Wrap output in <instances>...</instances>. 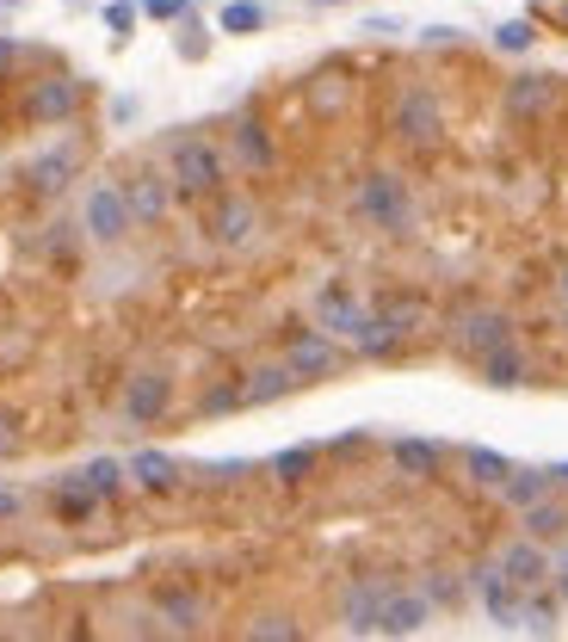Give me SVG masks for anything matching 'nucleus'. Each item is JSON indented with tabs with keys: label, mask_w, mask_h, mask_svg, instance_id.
<instances>
[{
	"label": "nucleus",
	"mask_w": 568,
	"mask_h": 642,
	"mask_svg": "<svg viewBox=\"0 0 568 642\" xmlns=\"http://www.w3.org/2000/svg\"><path fill=\"white\" fill-rule=\"evenodd\" d=\"M494 44H501L507 57H519V50H531V44H538V32H531V20H507L501 32H494Z\"/></svg>",
	"instance_id": "obj_36"
},
{
	"label": "nucleus",
	"mask_w": 568,
	"mask_h": 642,
	"mask_svg": "<svg viewBox=\"0 0 568 642\" xmlns=\"http://www.w3.org/2000/svg\"><path fill=\"white\" fill-rule=\"evenodd\" d=\"M143 13H149V20H161V25H168V20H192V7H186V0H149Z\"/></svg>",
	"instance_id": "obj_37"
},
{
	"label": "nucleus",
	"mask_w": 568,
	"mask_h": 642,
	"mask_svg": "<svg viewBox=\"0 0 568 642\" xmlns=\"http://www.w3.org/2000/svg\"><path fill=\"white\" fill-rule=\"evenodd\" d=\"M501 501H507L513 513H526L531 501H544V494H556V482H550V470H507V482H501Z\"/></svg>",
	"instance_id": "obj_25"
},
{
	"label": "nucleus",
	"mask_w": 568,
	"mask_h": 642,
	"mask_svg": "<svg viewBox=\"0 0 568 642\" xmlns=\"http://www.w3.org/2000/svg\"><path fill=\"white\" fill-rule=\"evenodd\" d=\"M309 316H316V328H322V334H334L341 346H353V334H359L365 316H371V303H365L353 284L328 279L322 291H316V303H309Z\"/></svg>",
	"instance_id": "obj_6"
},
{
	"label": "nucleus",
	"mask_w": 568,
	"mask_h": 642,
	"mask_svg": "<svg viewBox=\"0 0 568 642\" xmlns=\"http://www.w3.org/2000/svg\"><path fill=\"white\" fill-rule=\"evenodd\" d=\"M309 470H316V445H291V452L272 457V476H279L284 489H297V482H304Z\"/></svg>",
	"instance_id": "obj_32"
},
{
	"label": "nucleus",
	"mask_w": 568,
	"mask_h": 642,
	"mask_svg": "<svg viewBox=\"0 0 568 642\" xmlns=\"http://www.w3.org/2000/svg\"><path fill=\"white\" fill-rule=\"evenodd\" d=\"M106 25H112L118 38H131V25H136V7H124V0H112V7H106Z\"/></svg>",
	"instance_id": "obj_39"
},
{
	"label": "nucleus",
	"mask_w": 568,
	"mask_h": 642,
	"mask_svg": "<svg viewBox=\"0 0 568 642\" xmlns=\"http://www.w3.org/2000/svg\"><path fill=\"white\" fill-rule=\"evenodd\" d=\"M390 464L408 482H433L445 470V445H433V439H390Z\"/></svg>",
	"instance_id": "obj_20"
},
{
	"label": "nucleus",
	"mask_w": 568,
	"mask_h": 642,
	"mask_svg": "<svg viewBox=\"0 0 568 642\" xmlns=\"http://www.w3.org/2000/svg\"><path fill=\"white\" fill-rule=\"evenodd\" d=\"M501 341H513V316L507 309H464V316L452 321V346L464 353V359H482V353H494Z\"/></svg>",
	"instance_id": "obj_11"
},
{
	"label": "nucleus",
	"mask_w": 568,
	"mask_h": 642,
	"mask_svg": "<svg viewBox=\"0 0 568 642\" xmlns=\"http://www.w3.org/2000/svg\"><path fill=\"white\" fill-rule=\"evenodd\" d=\"M519 519H526V538H538V544H563V538H568V507L556 501V494L531 501Z\"/></svg>",
	"instance_id": "obj_24"
},
{
	"label": "nucleus",
	"mask_w": 568,
	"mask_h": 642,
	"mask_svg": "<svg viewBox=\"0 0 568 642\" xmlns=\"http://www.w3.org/2000/svg\"><path fill=\"white\" fill-rule=\"evenodd\" d=\"M519 637H556V600L526 587V612H519Z\"/></svg>",
	"instance_id": "obj_31"
},
{
	"label": "nucleus",
	"mask_w": 568,
	"mask_h": 642,
	"mask_svg": "<svg viewBox=\"0 0 568 642\" xmlns=\"http://www.w3.org/2000/svg\"><path fill=\"white\" fill-rule=\"evenodd\" d=\"M20 415H0V457H20Z\"/></svg>",
	"instance_id": "obj_38"
},
{
	"label": "nucleus",
	"mask_w": 568,
	"mask_h": 642,
	"mask_svg": "<svg viewBox=\"0 0 568 642\" xmlns=\"http://www.w3.org/2000/svg\"><path fill=\"white\" fill-rule=\"evenodd\" d=\"M390 136H396L402 149L433 155L439 143H445V99H439L427 81H408L396 94V106H390Z\"/></svg>",
	"instance_id": "obj_2"
},
{
	"label": "nucleus",
	"mask_w": 568,
	"mask_h": 642,
	"mask_svg": "<svg viewBox=\"0 0 568 642\" xmlns=\"http://www.w3.org/2000/svg\"><path fill=\"white\" fill-rule=\"evenodd\" d=\"M124 470H131V482L143 494H173V489H180V464H173L168 452H136Z\"/></svg>",
	"instance_id": "obj_22"
},
{
	"label": "nucleus",
	"mask_w": 568,
	"mask_h": 642,
	"mask_svg": "<svg viewBox=\"0 0 568 642\" xmlns=\"http://www.w3.org/2000/svg\"><path fill=\"white\" fill-rule=\"evenodd\" d=\"M210 223H205V235L217 247H229V254H242V247H254L260 242V205L254 198H242V192H217L210 198Z\"/></svg>",
	"instance_id": "obj_8"
},
{
	"label": "nucleus",
	"mask_w": 568,
	"mask_h": 642,
	"mask_svg": "<svg viewBox=\"0 0 568 642\" xmlns=\"http://www.w3.org/2000/svg\"><path fill=\"white\" fill-rule=\"evenodd\" d=\"M556 106V75H513L507 94H501V112L513 124H531V118H544Z\"/></svg>",
	"instance_id": "obj_16"
},
{
	"label": "nucleus",
	"mask_w": 568,
	"mask_h": 642,
	"mask_svg": "<svg viewBox=\"0 0 568 642\" xmlns=\"http://www.w3.org/2000/svg\"><path fill=\"white\" fill-rule=\"evenodd\" d=\"M427 618H433V600L420 587H390V600L378 612V637H420Z\"/></svg>",
	"instance_id": "obj_14"
},
{
	"label": "nucleus",
	"mask_w": 568,
	"mask_h": 642,
	"mask_svg": "<svg viewBox=\"0 0 568 642\" xmlns=\"http://www.w3.org/2000/svg\"><path fill=\"white\" fill-rule=\"evenodd\" d=\"M402 341H408V334H402L396 321L383 316V309H371V316H365V328L353 334V353H359V359H390Z\"/></svg>",
	"instance_id": "obj_23"
},
{
	"label": "nucleus",
	"mask_w": 568,
	"mask_h": 642,
	"mask_svg": "<svg viewBox=\"0 0 568 642\" xmlns=\"http://www.w3.org/2000/svg\"><path fill=\"white\" fill-rule=\"evenodd\" d=\"M247 637H254V642H297V637H304V624H291L284 612H272V618L247 624Z\"/></svg>",
	"instance_id": "obj_35"
},
{
	"label": "nucleus",
	"mask_w": 568,
	"mask_h": 642,
	"mask_svg": "<svg viewBox=\"0 0 568 642\" xmlns=\"http://www.w3.org/2000/svg\"><path fill=\"white\" fill-rule=\"evenodd\" d=\"M390 575H359V581H346L341 593V630L346 637H378V612L390 600Z\"/></svg>",
	"instance_id": "obj_9"
},
{
	"label": "nucleus",
	"mask_w": 568,
	"mask_h": 642,
	"mask_svg": "<svg viewBox=\"0 0 568 642\" xmlns=\"http://www.w3.org/2000/svg\"><path fill=\"white\" fill-rule=\"evenodd\" d=\"M155 618H161V630H173V637H198V630H205V600H198L192 587H161V593H155Z\"/></svg>",
	"instance_id": "obj_18"
},
{
	"label": "nucleus",
	"mask_w": 568,
	"mask_h": 642,
	"mask_svg": "<svg viewBox=\"0 0 568 642\" xmlns=\"http://www.w3.org/2000/svg\"><path fill=\"white\" fill-rule=\"evenodd\" d=\"M118 415H124V427H161V420L173 415V378L168 371H131L124 378V396H118Z\"/></svg>",
	"instance_id": "obj_4"
},
{
	"label": "nucleus",
	"mask_w": 568,
	"mask_h": 642,
	"mask_svg": "<svg viewBox=\"0 0 568 642\" xmlns=\"http://www.w3.org/2000/svg\"><path fill=\"white\" fill-rule=\"evenodd\" d=\"M507 470H513V464L501 452H489V445H464V476H470L476 489H501Z\"/></svg>",
	"instance_id": "obj_28"
},
{
	"label": "nucleus",
	"mask_w": 568,
	"mask_h": 642,
	"mask_svg": "<svg viewBox=\"0 0 568 642\" xmlns=\"http://www.w3.org/2000/svg\"><path fill=\"white\" fill-rule=\"evenodd\" d=\"M556 297L568 303V266H563V272H556Z\"/></svg>",
	"instance_id": "obj_45"
},
{
	"label": "nucleus",
	"mask_w": 568,
	"mask_h": 642,
	"mask_svg": "<svg viewBox=\"0 0 568 642\" xmlns=\"http://www.w3.org/2000/svg\"><path fill=\"white\" fill-rule=\"evenodd\" d=\"M494 563H501V575H507L513 587H544L550 581V550L538 544V538H513L507 550H501V556H494Z\"/></svg>",
	"instance_id": "obj_17"
},
{
	"label": "nucleus",
	"mask_w": 568,
	"mask_h": 642,
	"mask_svg": "<svg viewBox=\"0 0 568 642\" xmlns=\"http://www.w3.org/2000/svg\"><path fill=\"white\" fill-rule=\"evenodd\" d=\"M124 198H131V217H136V229L143 223H168V210H173V173L168 168H136L131 180H124Z\"/></svg>",
	"instance_id": "obj_12"
},
{
	"label": "nucleus",
	"mask_w": 568,
	"mask_h": 642,
	"mask_svg": "<svg viewBox=\"0 0 568 642\" xmlns=\"http://www.w3.org/2000/svg\"><path fill=\"white\" fill-rule=\"evenodd\" d=\"M353 217H359L365 229H378V235H408L415 229V192H408V180L390 168H371L353 186Z\"/></svg>",
	"instance_id": "obj_1"
},
{
	"label": "nucleus",
	"mask_w": 568,
	"mask_h": 642,
	"mask_svg": "<svg viewBox=\"0 0 568 642\" xmlns=\"http://www.w3.org/2000/svg\"><path fill=\"white\" fill-rule=\"evenodd\" d=\"M346 99H353V81L341 75V69H322V75H309V106H316V118H341Z\"/></svg>",
	"instance_id": "obj_27"
},
{
	"label": "nucleus",
	"mask_w": 568,
	"mask_h": 642,
	"mask_svg": "<svg viewBox=\"0 0 568 642\" xmlns=\"http://www.w3.org/2000/svg\"><path fill=\"white\" fill-rule=\"evenodd\" d=\"M81 229H87V242L99 247H118V242H131V198H124V186H112V180H99L94 192H87V205H81Z\"/></svg>",
	"instance_id": "obj_5"
},
{
	"label": "nucleus",
	"mask_w": 568,
	"mask_h": 642,
	"mask_svg": "<svg viewBox=\"0 0 568 642\" xmlns=\"http://www.w3.org/2000/svg\"><path fill=\"white\" fill-rule=\"evenodd\" d=\"M229 155H235V168H247V173L279 168V143H272V131H266L260 118H235V124H229Z\"/></svg>",
	"instance_id": "obj_15"
},
{
	"label": "nucleus",
	"mask_w": 568,
	"mask_h": 642,
	"mask_svg": "<svg viewBox=\"0 0 568 642\" xmlns=\"http://www.w3.org/2000/svg\"><path fill=\"white\" fill-rule=\"evenodd\" d=\"M420 593L433 605H445V612H457V605L470 600V581H457L452 568H427V581H420Z\"/></svg>",
	"instance_id": "obj_30"
},
{
	"label": "nucleus",
	"mask_w": 568,
	"mask_h": 642,
	"mask_svg": "<svg viewBox=\"0 0 568 642\" xmlns=\"http://www.w3.org/2000/svg\"><path fill=\"white\" fill-rule=\"evenodd\" d=\"M341 341L322 334V328H291V341H284V365H291V378L297 383H322L341 371Z\"/></svg>",
	"instance_id": "obj_7"
},
{
	"label": "nucleus",
	"mask_w": 568,
	"mask_h": 642,
	"mask_svg": "<svg viewBox=\"0 0 568 642\" xmlns=\"http://www.w3.org/2000/svg\"><path fill=\"white\" fill-rule=\"evenodd\" d=\"M563 328H568V303H563Z\"/></svg>",
	"instance_id": "obj_47"
},
{
	"label": "nucleus",
	"mask_w": 568,
	"mask_h": 642,
	"mask_svg": "<svg viewBox=\"0 0 568 642\" xmlns=\"http://www.w3.org/2000/svg\"><path fill=\"white\" fill-rule=\"evenodd\" d=\"M550 482H556V489H568V464H550Z\"/></svg>",
	"instance_id": "obj_44"
},
{
	"label": "nucleus",
	"mask_w": 568,
	"mask_h": 642,
	"mask_svg": "<svg viewBox=\"0 0 568 642\" xmlns=\"http://www.w3.org/2000/svg\"><path fill=\"white\" fill-rule=\"evenodd\" d=\"M20 507H25L20 494H13V489H0V526H13V519H20Z\"/></svg>",
	"instance_id": "obj_41"
},
{
	"label": "nucleus",
	"mask_w": 568,
	"mask_h": 642,
	"mask_svg": "<svg viewBox=\"0 0 568 642\" xmlns=\"http://www.w3.org/2000/svg\"><path fill=\"white\" fill-rule=\"evenodd\" d=\"M470 593L482 600V612H489L501 630H519V612H526V587H513L507 575H501V563H476V568H470Z\"/></svg>",
	"instance_id": "obj_10"
},
{
	"label": "nucleus",
	"mask_w": 568,
	"mask_h": 642,
	"mask_svg": "<svg viewBox=\"0 0 568 642\" xmlns=\"http://www.w3.org/2000/svg\"><path fill=\"white\" fill-rule=\"evenodd\" d=\"M75 112H81V81H69V75L32 81V94H25V118L32 124H69Z\"/></svg>",
	"instance_id": "obj_13"
},
{
	"label": "nucleus",
	"mask_w": 568,
	"mask_h": 642,
	"mask_svg": "<svg viewBox=\"0 0 568 642\" xmlns=\"http://www.w3.org/2000/svg\"><path fill=\"white\" fill-rule=\"evenodd\" d=\"M168 173L180 198H217L229 192V155L205 136H173L168 143Z\"/></svg>",
	"instance_id": "obj_3"
},
{
	"label": "nucleus",
	"mask_w": 568,
	"mask_h": 642,
	"mask_svg": "<svg viewBox=\"0 0 568 642\" xmlns=\"http://www.w3.org/2000/svg\"><path fill=\"white\" fill-rule=\"evenodd\" d=\"M260 25H266L260 0H235V7H223V32L229 38H247V32H260Z\"/></svg>",
	"instance_id": "obj_34"
},
{
	"label": "nucleus",
	"mask_w": 568,
	"mask_h": 642,
	"mask_svg": "<svg viewBox=\"0 0 568 642\" xmlns=\"http://www.w3.org/2000/svg\"><path fill=\"white\" fill-rule=\"evenodd\" d=\"M550 581H556V593H563V605H568V550H563V563L550 568Z\"/></svg>",
	"instance_id": "obj_42"
},
{
	"label": "nucleus",
	"mask_w": 568,
	"mask_h": 642,
	"mask_svg": "<svg viewBox=\"0 0 568 642\" xmlns=\"http://www.w3.org/2000/svg\"><path fill=\"white\" fill-rule=\"evenodd\" d=\"M316 7H346V0H316Z\"/></svg>",
	"instance_id": "obj_46"
},
{
	"label": "nucleus",
	"mask_w": 568,
	"mask_h": 642,
	"mask_svg": "<svg viewBox=\"0 0 568 642\" xmlns=\"http://www.w3.org/2000/svg\"><path fill=\"white\" fill-rule=\"evenodd\" d=\"M25 180H32V192H38V198H50V192H62V186H69V180H75V149L38 155V161L25 168Z\"/></svg>",
	"instance_id": "obj_26"
},
{
	"label": "nucleus",
	"mask_w": 568,
	"mask_h": 642,
	"mask_svg": "<svg viewBox=\"0 0 568 642\" xmlns=\"http://www.w3.org/2000/svg\"><path fill=\"white\" fill-rule=\"evenodd\" d=\"M476 371H482V383H489V390H526V383H531V359L513 341H501L494 353H482V359H476Z\"/></svg>",
	"instance_id": "obj_19"
},
{
	"label": "nucleus",
	"mask_w": 568,
	"mask_h": 642,
	"mask_svg": "<svg viewBox=\"0 0 568 642\" xmlns=\"http://www.w3.org/2000/svg\"><path fill=\"white\" fill-rule=\"evenodd\" d=\"M180 50H186V57H205V38H198V25H186V38H180Z\"/></svg>",
	"instance_id": "obj_43"
},
{
	"label": "nucleus",
	"mask_w": 568,
	"mask_h": 642,
	"mask_svg": "<svg viewBox=\"0 0 568 642\" xmlns=\"http://www.w3.org/2000/svg\"><path fill=\"white\" fill-rule=\"evenodd\" d=\"M13 69H20V44L0 32V81H13Z\"/></svg>",
	"instance_id": "obj_40"
},
{
	"label": "nucleus",
	"mask_w": 568,
	"mask_h": 642,
	"mask_svg": "<svg viewBox=\"0 0 568 642\" xmlns=\"http://www.w3.org/2000/svg\"><path fill=\"white\" fill-rule=\"evenodd\" d=\"M235 408H247V402H242V378L210 383L205 396H198V415H235Z\"/></svg>",
	"instance_id": "obj_33"
},
{
	"label": "nucleus",
	"mask_w": 568,
	"mask_h": 642,
	"mask_svg": "<svg viewBox=\"0 0 568 642\" xmlns=\"http://www.w3.org/2000/svg\"><path fill=\"white\" fill-rule=\"evenodd\" d=\"M297 390V378H291V365H247L242 371V402L247 408H266V402H284Z\"/></svg>",
	"instance_id": "obj_21"
},
{
	"label": "nucleus",
	"mask_w": 568,
	"mask_h": 642,
	"mask_svg": "<svg viewBox=\"0 0 568 642\" xmlns=\"http://www.w3.org/2000/svg\"><path fill=\"white\" fill-rule=\"evenodd\" d=\"M75 482H87L99 501H118V494H124V482H131V470H124L118 457H94L87 470H75Z\"/></svg>",
	"instance_id": "obj_29"
}]
</instances>
